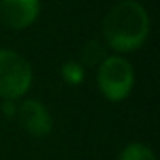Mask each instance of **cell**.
Here are the masks:
<instances>
[{"instance_id":"6da1fadb","label":"cell","mask_w":160,"mask_h":160,"mask_svg":"<svg viewBox=\"0 0 160 160\" xmlns=\"http://www.w3.org/2000/svg\"><path fill=\"white\" fill-rule=\"evenodd\" d=\"M149 13L138 0H121L106 13L102 23V36L108 47L117 53L139 49L149 38Z\"/></svg>"},{"instance_id":"7a4b0ae2","label":"cell","mask_w":160,"mask_h":160,"mask_svg":"<svg viewBox=\"0 0 160 160\" xmlns=\"http://www.w3.org/2000/svg\"><path fill=\"white\" fill-rule=\"evenodd\" d=\"M32 66L13 49H0V98L17 102L32 87Z\"/></svg>"},{"instance_id":"3957f363","label":"cell","mask_w":160,"mask_h":160,"mask_svg":"<svg viewBox=\"0 0 160 160\" xmlns=\"http://www.w3.org/2000/svg\"><path fill=\"white\" fill-rule=\"evenodd\" d=\"M134 81H136L134 68L121 55L106 57L98 66L96 85L100 92L104 94V98L109 102L126 100L134 89Z\"/></svg>"},{"instance_id":"277c9868","label":"cell","mask_w":160,"mask_h":160,"mask_svg":"<svg viewBox=\"0 0 160 160\" xmlns=\"http://www.w3.org/2000/svg\"><path fill=\"white\" fill-rule=\"evenodd\" d=\"M40 10V0H0V23L10 30H25L36 23Z\"/></svg>"},{"instance_id":"5b68a950","label":"cell","mask_w":160,"mask_h":160,"mask_svg":"<svg viewBox=\"0 0 160 160\" xmlns=\"http://www.w3.org/2000/svg\"><path fill=\"white\" fill-rule=\"evenodd\" d=\"M15 117H17L21 128L27 134H30L32 138H45L51 134V128H53L51 113L38 100H32V98L23 100L17 106Z\"/></svg>"},{"instance_id":"8992f818","label":"cell","mask_w":160,"mask_h":160,"mask_svg":"<svg viewBox=\"0 0 160 160\" xmlns=\"http://www.w3.org/2000/svg\"><path fill=\"white\" fill-rule=\"evenodd\" d=\"M119 160H156V154L151 147H147L145 143L141 141H134V143H128L121 154H119Z\"/></svg>"},{"instance_id":"52a82bcc","label":"cell","mask_w":160,"mask_h":160,"mask_svg":"<svg viewBox=\"0 0 160 160\" xmlns=\"http://www.w3.org/2000/svg\"><path fill=\"white\" fill-rule=\"evenodd\" d=\"M60 75H62V79H64L68 85L77 87V85L85 79V68L81 66V62L68 60V62L62 64V68H60Z\"/></svg>"}]
</instances>
